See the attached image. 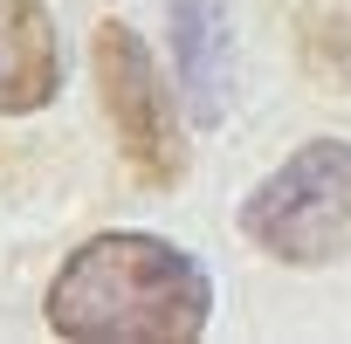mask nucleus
<instances>
[{"label":"nucleus","mask_w":351,"mask_h":344,"mask_svg":"<svg viewBox=\"0 0 351 344\" xmlns=\"http://www.w3.org/2000/svg\"><path fill=\"white\" fill-rule=\"evenodd\" d=\"M207 317V269L158 234H97L49 282V330L69 344H193Z\"/></svg>","instance_id":"1"},{"label":"nucleus","mask_w":351,"mask_h":344,"mask_svg":"<svg viewBox=\"0 0 351 344\" xmlns=\"http://www.w3.org/2000/svg\"><path fill=\"white\" fill-rule=\"evenodd\" d=\"M241 234L289 269H317V262L351 255V145L310 138L296 158H282L248 193Z\"/></svg>","instance_id":"2"},{"label":"nucleus","mask_w":351,"mask_h":344,"mask_svg":"<svg viewBox=\"0 0 351 344\" xmlns=\"http://www.w3.org/2000/svg\"><path fill=\"white\" fill-rule=\"evenodd\" d=\"M97 90H104V110H110V131H117L131 172L145 186H172L186 165V145H180V124H172V97L158 83V62L131 21L97 28Z\"/></svg>","instance_id":"3"},{"label":"nucleus","mask_w":351,"mask_h":344,"mask_svg":"<svg viewBox=\"0 0 351 344\" xmlns=\"http://www.w3.org/2000/svg\"><path fill=\"white\" fill-rule=\"evenodd\" d=\"M172 56L200 124H221L234 103V21L228 0H172Z\"/></svg>","instance_id":"4"},{"label":"nucleus","mask_w":351,"mask_h":344,"mask_svg":"<svg viewBox=\"0 0 351 344\" xmlns=\"http://www.w3.org/2000/svg\"><path fill=\"white\" fill-rule=\"evenodd\" d=\"M62 90V49L42 0H0V117H28Z\"/></svg>","instance_id":"5"}]
</instances>
